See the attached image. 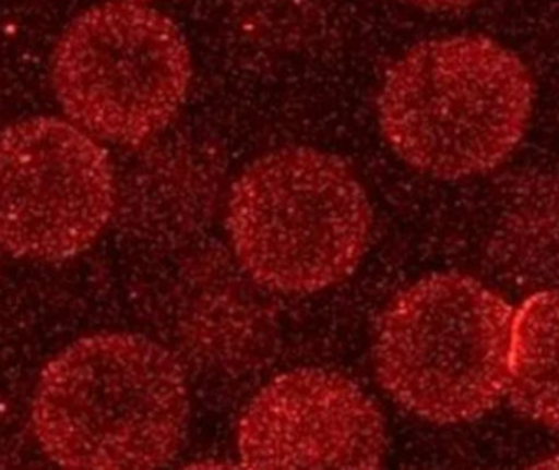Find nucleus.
<instances>
[{
    "mask_svg": "<svg viewBox=\"0 0 559 470\" xmlns=\"http://www.w3.org/2000/svg\"><path fill=\"white\" fill-rule=\"evenodd\" d=\"M128 2H147V0H128Z\"/></svg>",
    "mask_w": 559,
    "mask_h": 470,
    "instance_id": "obj_10",
    "label": "nucleus"
},
{
    "mask_svg": "<svg viewBox=\"0 0 559 470\" xmlns=\"http://www.w3.org/2000/svg\"><path fill=\"white\" fill-rule=\"evenodd\" d=\"M515 309L472 276L433 273L378 318L373 366L394 402L437 425L475 422L508 394Z\"/></svg>",
    "mask_w": 559,
    "mask_h": 470,
    "instance_id": "obj_3",
    "label": "nucleus"
},
{
    "mask_svg": "<svg viewBox=\"0 0 559 470\" xmlns=\"http://www.w3.org/2000/svg\"><path fill=\"white\" fill-rule=\"evenodd\" d=\"M226 228L252 279L282 294L338 285L360 265L371 206L338 157L312 147L265 154L239 176Z\"/></svg>",
    "mask_w": 559,
    "mask_h": 470,
    "instance_id": "obj_4",
    "label": "nucleus"
},
{
    "mask_svg": "<svg viewBox=\"0 0 559 470\" xmlns=\"http://www.w3.org/2000/svg\"><path fill=\"white\" fill-rule=\"evenodd\" d=\"M535 88L515 52L481 35L429 39L394 62L378 97L384 140L442 180L491 172L524 140Z\"/></svg>",
    "mask_w": 559,
    "mask_h": 470,
    "instance_id": "obj_2",
    "label": "nucleus"
},
{
    "mask_svg": "<svg viewBox=\"0 0 559 470\" xmlns=\"http://www.w3.org/2000/svg\"><path fill=\"white\" fill-rule=\"evenodd\" d=\"M251 469H377L388 435L377 403L347 377L302 367L272 379L238 426Z\"/></svg>",
    "mask_w": 559,
    "mask_h": 470,
    "instance_id": "obj_7",
    "label": "nucleus"
},
{
    "mask_svg": "<svg viewBox=\"0 0 559 470\" xmlns=\"http://www.w3.org/2000/svg\"><path fill=\"white\" fill-rule=\"evenodd\" d=\"M179 361L150 338L95 334L69 345L39 377L36 439L71 469H154L179 453L189 423Z\"/></svg>",
    "mask_w": 559,
    "mask_h": 470,
    "instance_id": "obj_1",
    "label": "nucleus"
},
{
    "mask_svg": "<svg viewBox=\"0 0 559 470\" xmlns=\"http://www.w3.org/2000/svg\"><path fill=\"white\" fill-rule=\"evenodd\" d=\"M189 46L173 20L140 2H108L79 15L52 55V87L64 113L91 136L141 144L186 100Z\"/></svg>",
    "mask_w": 559,
    "mask_h": 470,
    "instance_id": "obj_5",
    "label": "nucleus"
},
{
    "mask_svg": "<svg viewBox=\"0 0 559 470\" xmlns=\"http://www.w3.org/2000/svg\"><path fill=\"white\" fill-rule=\"evenodd\" d=\"M506 396L519 413L559 432V288L515 309Z\"/></svg>",
    "mask_w": 559,
    "mask_h": 470,
    "instance_id": "obj_8",
    "label": "nucleus"
},
{
    "mask_svg": "<svg viewBox=\"0 0 559 470\" xmlns=\"http://www.w3.org/2000/svg\"><path fill=\"white\" fill-rule=\"evenodd\" d=\"M107 150L69 121L36 117L0 134V249L58 262L87 250L115 208Z\"/></svg>",
    "mask_w": 559,
    "mask_h": 470,
    "instance_id": "obj_6",
    "label": "nucleus"
},
{
    "mask_svg": "<svg viewBox=\"0 0 559 470\" xmlns=\"http://www.w3.org/2000/svg\"><path fill=\"white\" fill-rule=\"evenodd\" d=\"M403 2L429 12H455V10L468 9L479 0H403Z\"/></svg>",
    "mask_w": 559,
    "mask_h": 470,
    "instance_id": "obj_9",
    "label": "nucleus"
}]
</instances>
